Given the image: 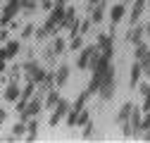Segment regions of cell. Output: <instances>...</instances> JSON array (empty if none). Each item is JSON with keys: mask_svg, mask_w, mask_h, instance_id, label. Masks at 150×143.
<instances>
[{"mask_svg": "<svg viewBox=\"0 0 150 143\" xmlns=\"http://www.w3.org/2000/svg\"><path fill=\"white\" fill-rule=\"evenodd\" d=\"M45 74H48V69H45L38 60H36V57L24 62V76H26V81H33L36 86H38V84H43Z\"/></svg>", "mask_w": 150, "mask_h": 143, "instance_id": "cell-1", "label": "cell"}, {"mask_svg": "<svg viewBox=\"0 0 150 143\" xmlns=\"http://www.w3.org/2000/svg\"><path fill=\"white\" fill-rule=\"evenodd\" d=\"M115 93H117V76H115V67H112V69L107 72V74H105L103 84H100L98 98H100L103 103H110L112 98H115Z\"/></svg>", "mask_w": 150, "mask_h": 143, "instance_id": "cell-2", "label": "cell"}, {"mask_svg": "<svg viewBox=\"0 0 150 143\" xmlns=\"http://www.w3.org/2000/svg\"><path fill=\"white\" fill-rule=\"evenodd\" d=\"M45 110V107H43V96L41 93H33V98L26 103V110L19 115V119H24V122H29L31 117H38L41 112Z\"/></svg>", "mask_w": 150, "mask_h": 143, "instance_id": "cell-3", "label": "cell"}, {"mask_svg": "<svg viewBox=\"0 0 150 143\" xmlns=\"http://www.w3.org/2000/svg\"><path fill=\"white\" fill-rule=\"evenodd\" d=\"M136 50H134V60H138L141 62V67H143V74L150 79V48L145 45V41L143 43H138V45H134Z\"/></svg>", "mask_w": 150, "mask_h": 143, "instance_id": "cell-4", "label": "cell"}, {"mask_svg": "<svg viewBox=\"0 0 150 143\" xmlns=\"http://www.w3.org/2000/svg\"><path fill=\"white\" fill-rule=\"evenodd\" d=\"M69 107H71V103L69 100H64V98H60L57 100V105L50 110V117H48V122H50V127H55V124H60L64 117H67V112H69Z\"/></svg>", "mask_w": 150, "mask_h": 143, "instance_id": "cell-5", "label": "cell"}, {"mask_svg": "<svg viewBox=\"0 0 150 143\" xmlns=\"http://www.w3.org/2000/svg\"><path fill=\"white\" fill-rule=\"evenodd\" d=\"M103 50V55L112 57L115 55V31H107V33H98V41H96Z\"/></svg>", "mask_w": 150, "mask_h": 143, "instance_id": "cell-6", "label": "cell"}, {"mask_svg": "<svg viewBox=\"0 0 150 143\" xmlns=\"http://www.w3.org/2000/svg\"><path fill=\"white\" fill-rule=\"evenodd\" d=\"M143 41H145V26L131 24L129 31H126V43H129V45H138V43H143Z\"/></svg>", "mask_w": 150, "mask_h": 143, "instance_id": "cell-7", "label": "cell"}, {"mask_svg": "<svg viewBox=\"0 0 150 143\" xmlns=\"http://www.w3.org/2000/svg\"><path fill=\"white\" fill-rule=\"evenodd\" d=\"M19 96H22L19 84H17V81H7V86L3 88V98H5L7 103H17V100H19Z\"/></svg>", "mask_w": 150, "mask_h": 143, "instance_id": "cell-8", "label": "cell"}, {"mask_svg": "<svg viewBox=\"0 0 150 143\" xmlns=\"http://www.w3.org/2000/svg\"><path fill=\"white\" fill-rule=\"evenodd\" d=\"M145 5H148V0H134V3H131V12H129V22L131 24H138V19L145 12Z\"/></svg>", "mask_w": 150, "mask_h": 143, "instance_id": "cell-9", "label": "cell"}, {"mask_svg": "<svg viewBox=\"0 0 150 143\" xmlns=\"http://www.w3.org/2000/svg\"><path fill=\"white\" fill-rule=\"evenodd\" d=\"M69 74H71V67H69V64H60L57 69H55V86H57V88H64L67 81H69Z\"/></svg>", "mask_w": 150, "mask_h": 143, "instance_id": "cell-10", "label": "cell"}, {"mask_svg": "<svg viewBox=\"0 0 150 143\" xmlns=\"http://www.w3.org/2000/svg\"><path fill=\"white\" fill-rule=\"evenodd\" d=\"M141 76H143V67H141L138 60H134V64H131V69H129V86L131 88H138Z\"/></svg>", "mask_w": 150, "mask_h": 143, "instance_id": "cell-11", "label": "cell"}, {"mask_svg": "<svg viewBox=\"0 0 150 143\" xmlns=\"http://www.w3.org/2000/svg\"><path fill=\"white\" fill-rule=\"evenodd\" d=\"M124 17H126V5H124V3L112 5V10H110V26H117Z\"/></svg>", "mask_w": 150, "mask_h": 143, "instance_id": "cell-12", "label": "cell"}, {"mask_svg": "<svg viewBox=\"0 0 150 143\" xmlns=\"http://www.w3.org/2000/svg\"><path fill=\"white\" fill-rule=\"evenodd\" d=\"M105 12H107V0H103L100 5H96V7L91 10L88 17H91V22H93V24H100V22L105 19Z\"/></svg>", "mask_w": 150, "mask_h": 143, "instance_id": "cell-13", "label": "cell"}, {"mask_svg": "<svg viewBox=\"0 0 150 143\" xmlns=\"http://www.w3.org/2000/svg\"><path fill=\"white\" fill-rule=\"evenodd\" d=\"M57 100H60V88L55 86V88H50V91L45 93V98H43V107H45V110H52V107L57 105Z\"/></svg>", "mask_w": 150, "mask_h": 143, "instance_id": "cell-14", "label": "cell"}, {"mask_svg": "<svg viewBox=\"0 0 150 143\" xmlns=\"http://www.w3.org/2000/svg\"><path fill=\"white\" fill-rule=\"evenodd\" d=\"M131 110H134V103H131V100H126V103L119 107V112H117V124H124V122H129V117H131Z\"/></svg>", "mask_w": 150, "mask_h": 143, "instance_id": "cell-15", "label": "cell"}, {"mask_svg": "<svg viewBox=\"0 0 150 143\" xmlns=\"http://www.w3.org/2000/svg\"><path fill=\"white\" fill-rule=\"evenodd\" d=\"M36 136H38V119L31 117L26 122V136H24V141H36Z\"/></svg>", "mask_w": 150, "mask_h": 143, "instance_id": "cell-16", "label": "cell"}, {"mask_svg": "<svg viewBox=\"0 0 150 143\" xmlns=\"http://www.w3.org/2000/svg\"><path fill=\"white\" fill-rule=\"evenodd\" d=\"M60 55H57V50H55V45H52V41L45 45V50H43V60L50 64V67H55V60H57Z\"/></svg>", "mask_w": 150, "mask_h": 143, "instance_id": "cell-17", "label": "cell"}, {"mask_svg": "<svg viewBox=\"0 0 150 143\" xmlns=\"http://www.w3.org/2000/svg\"><path fill=\"white\" fill-rule=\"evenodd\" d=\"M81 129H83V131H81V138H83V141L98 138V136H96V124H93V122H86V124H83Z\"/></svg>", "mask_w": 150, "mask_h": 143, "instance_id": "cell-18", "label": "cell"}, {"mask_svg": "<svg viewBox=\"0 0 150 143\" xmlns=\"http://www.w3.org/2000/svg\"><path fill=\"white\" fill-rule=\"evenodd\" d=\"M12 136H14V138H24V136H26V122H24V119L14 122V127H12Z\"/></svg>", "mask_w": 150, "mask_h": 143, "instance_id": "cell-19", "label": "cell"}, {"mask_svg": "<svg viewBox=\"0 0 150 143\" xmlns=\"http://www.w3.org/2000/svg\"><path fill=\"white\" fill-rule=\"evenodd\" d=\"M33 93H36V84H33V81H26V86L22 88V96H19V98H22V100H31Z\"/></svg>", "mask_w": 150, "mask_h": 143, "instance_id": "cell-20", "label": "cell"}, {"mask_svg": "<svg viewBox=\"0 0 150 143\" xmlns=\"http://www.w3.org/2000/svg\"><path fill=\"white\" fill-rule=\"evenodd\" d=\"M88 98H91V93L88 91H83V93H79V98L76 100H74V110H83V107H86V103H88Z\"/></svg>", "mask_w": 150, "mask_h": 143, "instance_id": "cell-21", "label": "cell"}, {"mask_svg": "<svg viewBox=\"0 0 150 143\" xmlns=\"http://www.w3.org/2000/svg\"><path fill=\"white\" fill-rule=\"evenodd\" d=\"M52 45H55V50H57V55H62V52L67 50V41L62 38V36H52Z\"/></svg>", "mask_w": 150, "mask_h": 143, "instance_id": "cell-22", "label": "cell"}, {"mask_svg": "<svg viewBox=\"0 0 150 143\" xmlns=\"http://www.w3.org/2000/svg\"><path fill=\"white\" fill-rule=\"evenodd\" d=\"M81 48H83V38H81V33L71 36V41H69V50L74 52V50H81Z\"/></svg>", "mask_w": 150, "mask_h": 143, "instance_id": "cell-23", "label": "cell"}, {"mask_svg": "<svg viewBox=\"0 0 150 143\" xmlns=\"http://www.w3.org/2000/svg\"><path fill=\"white\" fill-rule=\"evenodd\" d=\"M86 122H91V112H88V107H83V110L79 112V117H76V127H83Z\"/></svg>", "mask_w": 150, "mask_h": 143, "instance_id": "cell-24", "label": "cell"}, {"mask_svg": "<svg viewBox=\"0 0 150 143\" xmlns=\"http://www.w3.org/2000/svg\"><path fill=\"white\" fill-rule=\"evenodd\" d=\"M36 3H38V0H22V10H24L26 14L36 12Z\"/></svg>", "mask_w": 150, "mask_h": 143, "instance_id": "cell-25", "label": "cell"}, {"mask_svg": "<svg viewBox=\"0 0 150 143\" xmlns=\"http://www.w3.org/2000/svg\"><path fill=\"white\" fill-rule=\"evenodd\" d=\"M33 33H36V26H33V24H26V26L22 29V41H29Z\"/></svg>", "mask_w": 150, "mask_h": 143, "instance_id": "cell-26", "label": "cell"}, {"mask_svg": "<svg viewBox=\"0 0 150 143\" xmlns=\"http://www.w3.org/2000/svg\"><path fill=\"white\" fill-rule=\"evenodd\" d=\"M33 36H36V41H45V38H48L50 33H48V29H45V26H38V29H36V33H33Z\"/></svg>", "mask_w": 150, "mask_h": 143, "instance_id": "cell-27", "label": "cell"}, {"mask_svg": "<svg viewBox=\"0 0 150 143\" xmlns=\"http://www.w3.org/2000/svg\"><path fill=\"white\" fill-rule=\"evenodd\" d=\"M91 26H93V22H91V17H88V19H83V22H81L79 33H81V36H83V33H88V31H91Z\"/></svg>", "mask_w": 150, "mask_h": 143, "instance_id": "cell-28", "label": "cell"}, {"mask_svg": "<svg viewBox=\"0 0 150 143\" xmlns=\"http://www.w3.org/2000/svg\"><path fill=\"white\" fill-rule=\"evenodd\" d=\"M41 7H43V10H48V12H50V10H52V7H55V0H41Z\"/></svg>", "mask_w": 150, "mask_h": 143, "instance_id": "cell-29", "label": "cell"}, {"mask_svg": "<svg viewBox=\"0 0 150 143\" xmlns=\"http://www.w3.org/2000/svg\"><path fill=\"white\" fill-rule=\"evenodd\" d=\"M0 41H3V43L10 41V31H7V29H0Z\"/></svg>", "mask_w": 150, "mask_h": 143, "instance_id": "cell-30", "label": "cell"}, {"mask_svg": "<svg viewBox=\"0 0 150 143\" xmlns=\"http://www.w3.org/2000/svg\"><path fill=\"white\" fill-rule=\"evenodd\" d=\"M103 3V0H86V7H88V12L93 10V7H96V5H100Z\"/></svg>", "mask_w": 150, "mask_h": 143, "instance_id": "cell-31", "label": "cell"}, {"mask_svg": "<svg viewBox=\"0 0 150 143\" xmlns=\"http://www.w3.org/2000/svg\"><path fill=\"white\" fill-rule=\"evenodd\" d=\"M5 119H7V110H3V107H0V129H3V124H5Z\"/></svg>", "mask_w": 150, "mask_h": 143, "instance_id": "cell-32", "label": "cell"}, {"mask_svg": "<svg viewBox=\"0 0 150 143\" xmlns=\"http://www.w3.org/2000/svg\"><path fill=\"white\" fill-rule=\"evenodd\" d=\"M141 138H143V141H150V129H145V131L141 134Z\"/></svg>", "mask_w": 150, "mask_h": 143, "instance_id": "cell-33", "label": "cell"}, {"mask_svg": "<svg viewBox=\"0 0 150 143\" xmlns=\"http://www.w3.org/2000/svg\"><path fill=\"white\" fill-rule=\"evenodd\" d=\"M5 62H7V60H0V74H3V72L7 69V64H5Z\"/></svg>", "mask_w": 150, "mask_h": 143, "instance_id": "cell-34", "label": "cell"}, {"mask_svg": "<svg viewBox=\"0 0 150 143\" xmlns=\"http://www.w3.org/2000/svg\"><path fill=\"white\" fill-rule=\"evenodd\" d=\"M145 36H150V22L145 24Z\"/></svg>", "mask_w": 150, "mask_h": 143, "instance_id": "cell-35", "label": "cell"}, {"mask_svg": "<svg viewBox=\"0 0 150 143\" xmlns=\"http://www.w3.org/2000/svg\"><path fill=\"white\" fill-rule=\"evenodd\" d=\"M122 3H124V5H126V7H129V5H131V3H134V0H122Z\"/></svg>", "mask_w": 150, "mask_h": 143, "instance_id": "cell-36", "label": "cell"}, {"mask_svg": "<svg viewBox=\"0 0 150 143\" xmlns=\"http://www.w3.org/2000/svg\"><path fill=\"white\" fill-rule=\"evenodd\" d=\"M148 5H150V0H148Z\"/></svg>", "mask_w": 150, "mask_h": 143, "instance_id": "cell-37", "label": "cell"}]
</instances>
